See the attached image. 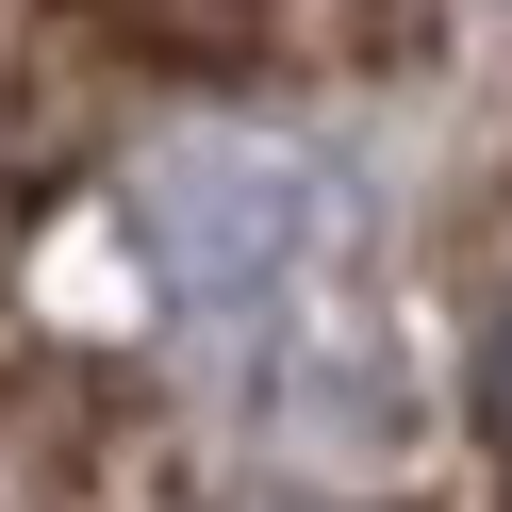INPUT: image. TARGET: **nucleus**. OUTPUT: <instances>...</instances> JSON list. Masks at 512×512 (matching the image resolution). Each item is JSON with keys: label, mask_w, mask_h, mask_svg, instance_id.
<instances>
[{"label": "nucleus", "mask_w": 512, "mask_h": 512, "mask_svg": "<svg viewBox=\"0 0 512 512\" xmlns=\"http://www.w3.org/2000/svg\"><path fill=\"white\" fill-rule=\"evenodd\" d=\"M496 430H512V347H496Z\"/></svg>", "instance_id": "nucleus-1"}]
</instances>
